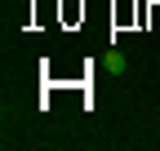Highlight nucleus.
Instances as JSON below:
<instances>
[{"label":"nucleus","instance_id":"nucleus-1","mask_svg":"<svg viewBox=\"0 0 160 151\" xmlns=\"http://www.w3.org/2000/svg\"><path fill=\"white\" fill-rule=\"evenodd\" d=\"M102 67H107L111 76H125V71H129V58H125V49H107V58H102Z\"/></svg>","mask_w":160,"mask_h":151}]
</instances>
